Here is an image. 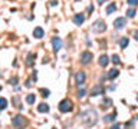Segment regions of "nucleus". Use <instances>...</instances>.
Returning a JSON list of instances; mask_svg holds the SVG:
<instances>
[{
  "label": "nucleus",
  "mask_w": 138,
  "mask_h": 129,
  "mask_svg": "<svg viewBox=\"0 0 138 129\" xmlns=\"http://www.w3.org/2000/svg\"><path fill=\"white\" fill-rule=\"evenodd\" d=\"M104 92H105V89H104V86L101 83H98L95 88H92V92H91V95L92 96H98V95H104Z\"/></svg>",
  "instance_id": "nucleus-7"
},
{
  "label": "nucleus",
  "mask_w": 138,
  "mask_h": 129,
  "mask_svg": "<svg viewBox=\"0 0 138 129\" xmlns=\"http://www.w3.org/2000/svg\"><path fill=\"white\" fill-rule=\"evenodd\" d=\"M26 86H27V88H30V86H32V82H30V80H27V82H26Z\"/></svg>",
  "instance_id": "nucleus-31"
},
{
  "label": "nucleus",
  "mask_w": 138,
  "mask_h": 129,
  "mask_svg": "<svg viewBox=\"0 0 138 129\" xmlns=\"http://www.w3.org/2000/svg\"><path fill=\"white\" fill-rule=\"evenodd\" d=\"M104 2H105V0H98V3H99V5H104Z\"/></svg>",
  "instance_id": "nucleus-34"
},
{
  "label": "nucleus",
  "mask_w": 138,
  "mask_h": 129,
  "mask_svg": "<svg viewBox=\"0 0 138 129\" xmlns=\"http://www.w3.org/2000/svg\"><path fill=\"white\" fill-rule=\"evenodd\" d=\"M10 83H12V85H16V83H17V78H13V79H10Z\"/></svg>",
  "instance_id": "nucleus-27"
},
{
  "label": "nucleus",
  "mask_w": 138,
  "mask_h": 129,
  "mask_svg": "<svg viewBox=\"0 0 138 129\" xmlns=\"http://www.w3.org/2000/svg\"><path fill=\"white\" fill-rule=\"evenodd\" d=\"M121 126H120V123H115L114 126H111V129H120Z\"/></svg>",
  "instance_id": "nucleus-28"
},
{
  "label": "nucleus",
  "mask_w": 138,
  "mask_h": 129,
  "mask_svg": "<svg viewBox=\"0 0 138 129\" xmlns=\"http://www.w3.org/2000/svg\"><path fill=\"white\" fill-rule=\"evenodd\" d=\"M91 60H92V53L91 52H84L81 55V63L82 65H88Z\"/></svg>",
  "instance_id": "nucleus-6"
},
{
  "label": "nucleus",
  "mask_w": 138,
  "mask_h": 129,
  "mask_svg": "<svg viewBox=\"0 0 138 129\" xmlns=\"http://www.w3.org/2000/svg\"><path fill=\"white\" fill-rule=\"evenodd\" d=\"M45 35V32L42 27H35V30H33V36H35L36 39H42Z\"/></svg>",
  "instance_id": "nucleus-10"
},
{
  "label": "nucleus",
  "mask_w": 138,
  "mask_h": 129,
  "mask_svg": "<svg viewBox=\"0 0 138 129\" xmlns=\"http://www.w3.org/2000/svg\"><path fill=\"white\" fill-rule=\"evenodd\" d=\"M115 118H116V112H114L112 115L105 116V118H104V120H105V122H114V120H115Z\"/></svg>",
  "instance_id": "nucleus-19"
},
{
  "label": "nucleus",
  "mask_w": 138,
  "mask_h": 129,
  "mask_svg": "<svg viewBox=\"0 0 138 129\" xmlns=\"http://www.w3.org/2000/svg\"><path fill=\"white\" fill-rule=\"evenodd\" d=\"M85 82V73L84 72H78L76 73V83L79 85V86H82Z\"/></svg>",
  "instance_id": "nucleus-11"
},
{
  "label": "nucleus",
  "mask_w": 138,
  "mask_h": 129,
  "mask_svg": "<svg viewBox=\"0 0 138 129\" xmlns=\"http://www.w3.org/2000/svg\"><path fill=\"white\" fill-rule=\"evenodd\" d=\"M120 45H121V49H125V47L129 45L128 37H122V39H121V42H120Z\"/></svg>",
  "instance_id": "nucleus-17"
},
{
  "label": "nucleus",
  "mask_w": 138,
  "mask_h": 129,
  "mask_svg": "<svg viewBox=\"0 0 138 129\" xmlns=\"http://www.w3.org/2000/svg\"><path fill=\"white\" fill-rule=\"evenodd\" d=\"M12 125H13V128L14 129H23L25 126L27 125V120L23 118L22 115H17V116H14L13 120H12Z\"/></svg>",
  "instance_id": "nucleus-2"
},
{
  "label": "nucleus",
  "mask_w": 138,
  "mask_h": 129,
  "mask_svg": "<svg viewBox=\"0 0 138 129\" xmlns=\"http://www.w3.org/2000/svg\"><path fill=\"white\" fill-rule=\"evenodd\" d=\"M112 63H114V65H120V56H118V55H112Z\"/></svg>",
  "instance_id": "nucleus-21"
},
{
  "label": "nucleus",
  "mask_w": 138,
  "mask_h": 129,
  "mask_svg": "<svg viewBox=\"0 0 138 129\" xmlns=\"http://www.w3.org/2000/svg\"><path fill=\"white\" fill-rule=\"evenodd\" d=\"M33 79H35V80H36V79H37V73H36V70H35V72H33Z\"/></svg>",
  "instance_id": "nucleus-32"
},
{
  "label": "nucleus",
  "mask_w": 138,
  "mask_h": 129,
  "mask_svg": "<svg viewBox=\"0 0 138 129\" xmlns=\"http://www.w3.org/2000/svg\"><path fill=\"white\" fill-rule=\"evenodd\" d=\"M50 5H52V6H56V5H58V2H56V0H52V2H50Z\"/></svg>",
  "instance_id": "nucleus-30"
},
{
  "label": "nucleus",
  "mask_w": 138,
  "mask_h": 129,
  "mask_svg": "<svg viewBox=\"0 0 138 129\" xmlns=\"http://www.w3.org/2000/svg\"><path fill=\"white\" fill-rule=\"evenodd\" d=\"M125 24H127V19L125 17H118V19L114 20V26H115V29H118V30L124 29Z\"/></svg>",
  "instance_id": "nucleus-5"
},
{
  "label": "nucleus",
  "mask_w": 138,
  "mask_h": 129,
  "mask_svg": "<svg viewBox=\"0 0 138 129\" xmlns=\"http://www.w3.org/2000/svg\"><path fill=\"white\" fill-rule=\"evenodd\" d=\"M72 108H73V106H72V102L69 100V99H63L62 102L59 103V111L63 112V113L72 111Z\"/></svg>",
  "instance_id": "nucleus-4"
},
{
  "label": "nucleus",
  "mask_w": 138,
  "mask_h": 129,
  "mask_svg": "<svg viewBox=\"0 0 138 129\" xmlns=\"http://www.w3.org/2000/svg\"><path fill=\"white\" fill-rule=\"evenodd\" d=\"M137 99H138V98H137Z\"/></svg>",
  "instance_id": "nucleus-37"
},
{
  "label": "nucleus",
  "mask_w": 138,
  "mask_h": 129,
  "mask_svg": "<svg viewBox=\"0 0 138 129\" xmlns=\"http://www.w3.org/2000/svg\"><path fill=\"white\" fill-rule=\"evenodd\" d=\"M127 16H128V17H134V16H135V10H134V9L127 10Z\"/></svg>",
  "instance_id": "nucleus-23"
},
{
  "label": "nucleus",
  "mask_w": 138,
  "mask_h": 129,
  "mask_svg": "<svg viewBox=\"0 0 138 129\" xmlns=\"http://www.w3.org/2000/svg\"><path fill=\"white\" fill-rule=\"evenodd\" d=\"M88 12H89V13H92V12H94V6H89V7H88Z\"/></svg>",
  "instance_id": "nucleus-29"
},
{
  "label": "nucleus",
  "mask_w": 138,
  "mask_h": 129,
  "mask_svg": "<svg viewBox=\"0 0 138 129\" xmlns=\"http://www.w3.org/2000/svg\"><path fill=\"white\" fill-rule=\"evenodd\" d=\"M85 95H86V90L82 89V90H79V92H78V98H84Z\"/></svg>",
  "instance_id": "nucleus-26"
},
{
  "label": "nucleus",
  "mask_w": 138,
  "mask_h": 129,
  "mask_svg": "<svg viewBox=\"0 0 138 129\" xmlns=\"http://www.w3.org/2000/svg\"><path fill=\"white\" fill-rule=\"evenodd\" d=\"M115 10H116V5H115V3H111V5H109V6L107 7V14H111V13H114Z\"/></svg>",
  "instance_id": "nucleus-18"
},
{
  "label": "nucleus",
  "mask_w": 138,
  "mask_h": 129,
  "mask_svg": "<svg viewBox=\"0 0 138 129\" xmlns=\"http://www.w3.org/2000/svg\"><path fill=\"white\" fill-rule=\"evenodd\" d=\"M137 118H138V116H137Z\"/></svg>",
  "instance_id": "nucleus-35"
},
{
  "label": "nucleus",
  "mask_w": 138,
  "mask_h": 129,
  "mask_svg": "<svg viewBox=\"0 0 138 129\" xmlns=\"http://www.w3.org/2000/svg\"><path fill=\"white\" fill-rule=\"evenodd\" d=\"M52 45H53V50L58 52V50L62 47V40L59 39V37H53V39H52Z\"/></svg>",
  "instance_id": "nucleus-8"
},
{
  "label": "nucleus",
  "mask_w": 138,
  "mask_h": 129,
  "mask_svg": "<svg viewBox=\"0 0 138 129\" xmlns=\"http://www.w3.org/2000/svg\"><path fill=\"white\" fill-rule=\"evenodd\" d=\"M92 30H94L95 33H102V32L107 30V24H105L104 20H96V22L92 24Z\"/></svg>",
  "instance_id": "nucleus-3"
},
{
  "label": "nucleus",
  "mask_w": 138,
  "mask_h": 129,
  "mask_svg": "<svg viewBox=\"0 0 138 129\" xmlns=\"http://www.w3.org/2000/svg\"><path fill=\"white\" fill-rule=\"evenodd\" d=\"M111 105H112V100H111V99H104V102H102V105H101V108H102V109H108V108H111Z\"/></svg>",
  "instance_id": "nucleus-15"
},
{
  "label": "nucleus",
  "mask_w": 138,
  "mask_h": 129,
  "mask_svg": "<svg viewBox=\"0 0 138 129\" xmlns=\"http://www.w3.org/2000/svg\"><path fill=\"white\" fill-rule=\"evenodd\" d=\"M73 22H75V24L81 26V24H82V23L85 22V14H82V13L75 14V16H73Z\"/></svg>",
  "instance_id": "nucleus-9"
},
{
  "label": "nucleus",
  "mask_w": 138,
  "mask_h": 129,
  "mask_svg": "<svg viewBox=\"0 0 138 129\" xmlns=\"http://www.w3.org/2000/svg\"><path fill=\"white\" fill-rule=\"evenodd\" d=\"M53 129H55V128H53Z\"/></svg>",
  "instance_id": "nucleus-36"
},
{
  "label": "nucleus",
  "mask_w": 138,
  "mask_h": 129,
  "mask_svg": "<svg viewBox=\"0 0 138 129\" xmlns=\"http://www.w3.org/2000/svg\"><path fill=\"white\" fill-rule=\"evenodd\" d=\"M37 111L40 113H45V112H49V105H46V103H40L39 106H37Z\"/></svg>",
  "instance_id": "nucleus-13"
},
{
  "label": "nucleus",
  "mask_w": 138,
  "mask_h": 129,
  "mask_svg": "<svg viewBox=\"0 0 138 129\" xmlns=\"http://www.w3.org/2000/svg\"><path fill=\"white\" fill-rule=\"evenodd\" d=\"M108 62H109V60H108V56H107V55H102V56L99 58V65H101V66L105 67L108 65Z\"/></svg>",
  "instance_id": "nucleus-14"
},
{
  "label": "nucleus",
  "mask_w": 138,
  "mask_h": 129,
  "mask_svg": "<svg viewBox=\"0 0 138 129\" xmlns=\"http://www.w3.org/2000/svg\"><path fill=\"white\" fill-rule=\"evenodd\" d=\"M118 75H120V72L116 70V69H112V70H109V73H108V79H115Z\"/></svg>",
  "instance_id": "nucleus-16"
},
{
  "label": "nucleus",
  "mask_w": 138,
  "mask_h": 129,
  "mask_svg": "<svg viewBox=\"0 0 138 129\" xmlns=\"http://www.w3.org/2000/svg\"><path fill=\"white\" fill-rule=\"evenodd\" d=\"M35 59H36V55L35 53H29V55H27V58H26V65H27V66H32L33 62H35Z\"/></svg>",
  "instance_id": "nucleus-12"
},
{
  "label": "nucleus",
  "mask_w": 138,
  "mask_h": 129,
  "mask_svg": "<svg viewBox=\"0 0 138 129\" xmlns=\"http://www.w3.org/2000/svg\"><path fill=\"white\" fill-rule=\"evenodd\" d=\"M134 37H135V40H138V30L135 32V35H134Z\"/></svg>",
  "instance_id": "nucleus-33"
},
{
  "label": "nucleus",
  "mask_w": 138,
  "mask_h": 129,
  "mask_svg": "<svg viewBox=\"0 0 138 129\" xmlns=\"http://www.w3.org/2000/svg\"><path fill=\"white\" fill-rule=\"evenodd\" d=\"M79 118L85 128H91V126H94L98 122V113H96L95 109H88V111L82 112L79 115Z\"/></svg>",
  "instance_id": "nucleus-1"
},
{
  "label": "nucleus",
  "mask_w": 138,
  "mask_h": 129,
  "mask_svg": "<svg viewBox=\"0 0 138 129\" xmlns=\"http://www.w3.org/2000/svg\"><path fill=\"white\" fill-rule=\"evenodd\" d=\"M35 100H36L35 95H27V96H26V102L27 103H30V105H32V103H35Z\"/></svg>",
  "instance_id": "nucleus-20"
},
{
  "label": "nucleus",
  "mask_w": 138,
  "mask_h": 129,
  "mask_svg": "<svg viewBox=\"0 0 138 129\" xmlns=\"http://www.w3.org/2000/svg\"><path fill=\"white\" fill-rule=\"evenodd\" d=\"M2 109H6V108H7V100H6L5 98H2Z\"/></svg>",
  "instance_id": "nucleus-24"
},
{
  "label": "nucleus",
  "mask_w": 138,
  "mask_h": 129,
  "mask_svg": "<svg viewBox=\"0 0 138 129\" xmlns=\"http://www.w3.org/2000/svg\"><path fill=\"white\" fill-rule=\"evenodd\" d=\"M40 93H42V96H43V98H48L50 92H49L48 89H40Z\"/></svg>",
  "instance_id": "nucleus-22"
},
{
  "label": "nucleus",
  "mask_w": 138,
  "mask_h": 129,
  "mask_svg": "<svg viewBox=\"0 0 138 129\" xmlns=\"http://www.w3.org/2000/svg\"><path fill=\"white\" fill-rule=\"evenodd\" d=\"M127 3L129 6H137L138 5V0H127Z\"/></svg>",
  "instance_id": "nucleus-25"
}]
</instances>
